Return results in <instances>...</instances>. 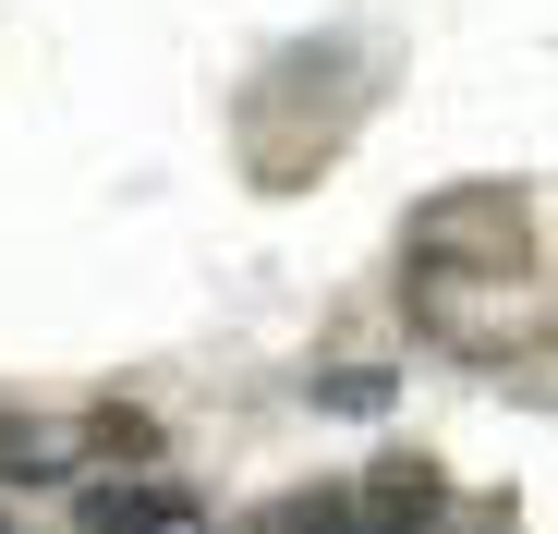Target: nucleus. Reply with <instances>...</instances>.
<instances>
[{
	"mask_svg": "<svg viewBox=\"0 0 558 534\" xmlns=\"http://www.w3.org/2000/svg\"><path fill=\"white\" fill-rule=\"evenodd\" d=\"M437 498H449V474L413 450V462H377L364 486H340V510H352V534H437Z\"/></svg>",
	"mask_w": 558,
	"mask_h": 534,
	"instance_id": "obj_1",
	"label": "nucleus"
},
{
	"mask_svg": "<svg viewBox=\"0 0 558 534\" xmlns=\"http://www.w3.org/2000/svg\"><path fill=\"white\" fill-rule=\"evenodd\" d=\"M182 498L170 486H85V534H170Z\"/></svg>",
	"mask_w": 558,
	"mask_h": 534,
	"instance_id": "obj_2",
	"label": "nucleus"
},
{
	"mask_svg": "<svg viewBox=\"0 0 558 534\" xmlns=\"http://www.w3.org/2000/svg\"><path fill=\"white\" fill-rule=\"evenodd\" d=\"M73 474V437L61 425H25V413H0V486H49Z\"/></svg>",
	"mask_w": 558,
	"mask_h": 534,
	"instance_id": "obj_3",
	"label": "nucleus"
},
{
	"mask_svg": "<svg viewBox=\"0 0 558 534\" xmlns=\"http://www.w3.org/2000/svg\"><path fill=\"white\" fill-rule=\"evenodd\" d=\"M98 450H122V462H146V450H158V425H146V413H122V401H110V413H98Z\"/></svg>",
	"mask_w": 558,
	"mask_h": 534,
	"instance_id": "obj_4",
	"label": "nucleus"
},
{
	"mask_svg": "<svg viewBox=\"0 0 558 534\" xmlns=\"http://www.w3.org/2000/svg\"><path fill=\"white\" fill-rule=\"evenodd\" d=\"M316 401H328V413H377V401H389V377H377V365H352V377H328Z\"/></svg>",
	"mask_w": 558,
	"mask_h": 534,
	"instance_id": "obj_5",
	"label": "nucleus"
},
{
	"mask_svg": "<svg viewBox=\"0 0 558 534\" xmlns=\"http://www.w3.org/2000/svg\"><path fill=\"white\" fill-rule=\"evenodd\" d=\"M0 534H13V522H0Z\"/></svg>",
	"mask_w": 558,
	"mask_h": 534,
	"instance_id": "obj_6",
	"label": "nucleus"
}]
</instances>
